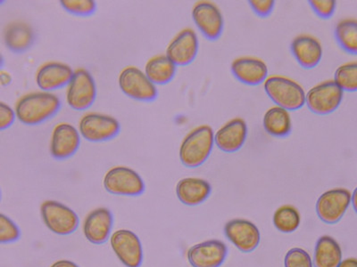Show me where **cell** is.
Masks as SVG:
<instances>
[{"label": "cell", "mask_w": 357, "mask_h": 267, "mask_svg": "<svg viewBox=\"0 0 357 267\" xmlns=\"http://www.w3.org/2000/svg\"><path fill=\"white\" fill-rule=\"evenodd\" d=\"M60 106L61 102L56 95L35 92L20 98L15 106V113L22 123L38 125L55 115Z\"/></svg>", "instance_id": "1"}, {"label": "cell", "mask_w": 357, "mask_h": 267, "mask_svg": "<svg viewBox=\"0 0 357 267\" xmlns=\"http://www.w3.org/2000/svg\"><path fill=\"white\" fill-rule=\"evenodd\" d=\"M215 143L211 127L204 125L193 129L183 139L180 147V159L184 166L197 168L208 159Z\"/></svg>", "instance_id": "2"}, {"label": "cell", "mask_w": 357, "mask_h": 267, "mask_svg": "<svg viewBox=\"0 0 357 267\" xmlns=\"http://www.w3.org/2000/svg\"><path fill=\"white\" fill-rule=\"evenodd\" d=\"M264 90L268 97L279 107L287 111L301 109L305 103L304 88L292 79L272 76L264 82Z\"/></svg>", "instance_id": "3"}, {"label": "cell", "mask_w": 357, "mask_h": 267, "mask_svg": "<svg viewBox=\"0 0 357 267\" xmlns=\"http://www.w3.org/2000/svg\"><path fill=\"white\" fill-rule=\"evenodd\" d=\"M41 217L46 227L54 234L68 235L79 225L77 214L68 207L56 200H47L40 207Z\"/></svg>", "instance_id": "4"}, {"label": "cell", "mask_w": 357, "mask_h": 267, "mask_svg": "<svg viewBox=\"0 0 357 267\" xmlns=\"http://www.w3.org/2000/svg\"><path fill=\"white\" fill-rule=\"evenodd\" d=\"M104 186L112 195L138 196L145 191V184L139 175L127 167L111 168L104 177Z\"/></svg>", "instance_id": "5"}, {"label": "cell", "mask_w": 357, "mask_h": 267, "mask_svg": "<svg viewBox=\"0 0 357 267\" xmlns=\"http://www.w3.org/2000/svg\"><path fill=\"white\" fill-rule=\"evenodd\" d=\"M343 99V90L336 82L327 81L314 86L308 91L305 102L312 113L327 115L340 106Z\"/></svg>", "instance_id": "6"}, {"label": "cell", "mask_w": 357, "mask_h": 267, "mask_svg": "<svg viewBox=\"0 0 357 267\" xmlns=\"http://www.w3.org/2000/svg\"><path fill=\"white\" fill-rule=\"evenodd\" d=\"M96 85L91 73L84 69L75 72L67 88L66 100L70 107L77 111L88 109L96 99Z\"/></svg>", "instance_id": "7"}, {"label": "cell", "mask_w": 357, "mask_h": 267, "mask_svg": "<svg viewBox=\"0 0 357 267\" xmlns=\"http://www.w3.org/2000/svg\"><path fill=\"white\" fill-rule=\"evenodd\" d=\"M120 88L124 94L139 101H153L158 97L155 86L146 73L134 66L126 67L119 76Z\"/></svg>", "instance_id": "8"}, {"label": "cell", "mask_w": 357, "mask_h": 267, "mask_svg": "<svg viewBox=\"0 0 357 267\" xmlns=\"http://www.w3.org/2000/svg\"><path fill=\"white\" fill-rule=\"evenodd\" d=\"M351 200V193L345 188L327 191L320 196L317 202L319 218L326 224H336L345 215Z\"/></svg>", "instance_id": "9"}, {"label": "cell", "mask_w": 357, "mask_h": 267, "mask_svg": "<svg viewBox=\"0 0 357 267\" xmlns=\"http://www.w3.org/2000/svg\"><path fill=\"white\" fill-rule=\"evenodd\" d=\"M79 127L82 136L91 142L107 141L120 131V124L114 118L95 113L82 117Z\"/></svg>", "instance_id": "10"}, {"label": "cell", "mask_w": 357, "mask_h": 267, "mask_svg": "<svg viewBox=\"0 0 357 267\" xmlns=\"http://www.w3.org/2000/svg\"><path fill=\"white\" fill-rule=\"evenodd\" d=\"M112 249L126 267H140L143 261L142 245L132 231L118 230L110 239Z\"/></svg>", "instance_id": "11"}, {"label": "cell", "mask_w": 357, "mask_h": 267, "mask_svg": "<svg viewBox=\"0 0 357 267\" xmlns=\"http://www.w3.org/2000/svg\"><path fill=\"white\" fill-rule=\"evenodd\" d=\"M225 234L227 239L244 253L256 250L260 243L259 229L245 219L236 218L229 221L225 225Z\"/></svg>", "instance_id": "12"}, {"label": "cell", "mask_w": 357, "mask_h": 267, "mask_svg": "<svg viewBox=\"0 0 357 267\" xmlns=\"http://www.w3.org/2000/svg\"><path fill=\"white\" fill-rule=\"evenodd\" d=\"M228 255V248L222 241L210 240L191 247L188 260L193 267H220Z\"/></svg>", "instance_id": "13"}, {"label": "cell", "mask_w": 357, "mask_h": 267, "mask_svg": "<svg viewBox=\"0 0 357 267\" xmlns=\"http://www.w3.org/2000/svg\"><path fill=\"white\" fill-rule=\"evenodd\" d=\"M194 22L204 36L218 40L223 30V18L219 8L211 2L197 3L192 10Z\"/></svg>", "instance_id": "14"}, {"label": "cell", "mask_w": 357, "mask_h": 267, "mask_svg": "<svg viewBox=\"0 0 357 267\" xmlns=\"http://www.w3.org/2000/svg\"><path fill=\"white\" fill-rule=\"evenodd\" d=\"M199 40L195 31L185 29L178 33L167 49V56L175 65H188L196 58Z\"/></svg>", "instance_id": "15"}, {"label": "cell", "mask_w": 357, "mask_h": 267, "mask_svg": "<svg viewBox=\"0 0 357 267\" xmlns=\"http://www.w3.org/2000/svg\"><path fill=\"white\" fill-rule=\"evenodd\" d=\"M79 142V132L75 127L68 123L59 124L51 138V155L59 160L71 157L77 152Z\"/></svg>", "instance_id": "16"}, {"label": "cell", "mask_w": 357, "mask_h": 267, "mask_svg": "<svg viewBox=\"0 0 357 267\" xmlns=\"http://www.w3.org/2000/svg\"><path fill=\"white\" fill-rule=\"evenodd\" d=\"M113 214L107 208L92 211L85 218L84 232L86 239L93 244H103L109 238L113 227Z\"/></svg>", "instance_id": "17"}, {"label": "cell", "mask_w": 357, "mask_h": 267, "mask_svg": "<svg viewBox=\"0 0 357 267\" xmlns=\"http://www.w3.org/2000/svg\"><path fill=\"white\" fill-rule=\"evenodd\" d=\"M247 136V124L240 118H236L216 132L215 142L220 150L231 154L240 150L245 144Z\"/></svg>", "instance_id": "18"}, {"label": "cell", "mask_w": 357, "mask_h": 267, "mask_svg": "<svg viewBox=\"0 0 357 267\" xmlns=\"http://www.w3.org/2000/svg\"><path fill=\"white\" fill-rule=\"evenodd\" d=\"M75 72L66 63L50 62L40 67L36 74L40 88L45 91L55 90L70 83Z\"/></svg>", "instance_id": "19"}, {"label": "cell", "mask_w": 357, "mask_h": 267, "mask_svg": "<svg viewBox=\"0 0 357 267\" xmlns=\"http://www.w3.org/2000/svg\"><path fill=\"white\" fill-rule=\"evenodd\" d=\"M234 77L242 83L257 86L266 81L268 75L266 63L254 57H241L231 65Z\"/></svg>", "instance_id": "20"}, {"label": "cell", "mask_w": 357, "mask_h": 267, "mask_svg": "<svg viewBox=\"0 0 357 267\" xmlns=\"http://www.w3.org/2000/svg\"><path fill=\"white\" fill-rule=\"evenodd\" d=\"M290 49L296 61L305 69L314 68L323 57L320 42L309 35H301L295 38Z\"/></svg>", "instance_id": "21"}, {"label": "cell", "mask_w": 357, "mask_h": 267, "mask_svg": "<svg viewBox=\"0 0 357 267\" xmlns=\"http://www.w3.org/2000/svg\"><path fill=\"white\" fill-rule=\"evenodd\" d=\"M212 187L201 178L188 177L178 181L176 186L178 199L185 205L201 204L211 195Z\"/></svg>", "instance_id": "22"}, {"label": "cell", "mask_w": 357, "mask_h": 267, "mask_svg": "<svg viewBox=\"0 0 357 267\" xmlns=\"http://www.w3.org/2000/svg\"><path fill=\"white\" fill-rule=\"evenodd\" d=\"M342 261V250L333 237L324 235L315 245L314 267H337Z\"/></svg>", "instance_id": "23"}, {"label": "cell", "mask_w": 357, "mask_h": 267, "mask_svg": "<svg viewBox=\"0 0 357 267\" xmlns=\"http://www.w3.org/2000/svg\"><path fill=\"white\" fill-rule=\"evenodd\" d=\"M4 39L13 52L22 53L30 49L34 42V33L30 25L24 22H13L6 28Z\"/></svg>", "instance_id": "24"}, {"label": "cell", "mask_w": 357, "mask_h": 267, "mask_svg": "<svg viewBox=\"0 0 357 267\" xmlns=\"http://www.w3.org/2000/svg\"><path fill=\"white\" fill-rule=\"evenodd\" d=\"M264 128L269 135L275 138L289 136L292 124L288 111L279 106L270 108L264 114Z\"/></svg>", "instance_id": "25"}, {"label": "cell", "mask_w": 357, "mask_h": 267, "mask_svg": "<svg viewBox=\"0 0 357 267\" xmlns=\"http://www.w3.org/2000/svg\"><path fill=\"white\" fill-rule=\"evenodd\" d=\"M145 72L153 83L167 84L174 79L176 65L167 56H158L146 63Z\"/></svg>", "instance_id": "26"}, {"label": "cell", "mask_w": 357, "mask_h": 267, "mask_svg": "<svg viewBox=\"0 0 357 267\" xmlns=\"http://www.w3.org/2000/svg\"><path fill=\"white\" fill-rule=\"evenodd\" d=\"M335 37L344 50L357 55V20L346 19L340 22L335 29Z\"/></svg>", "instance_id": "27"}, {"label": "cell", "mask_w": 357, "mask_h": 267, "mask_svg": "<svg viewBox=\"0 0 357 267\" xmlns=\"http://www.w3.org/2000/svg\"><path fill=\"white\" fill-rule=\"evenodd\" d=\"M273 225L282 233L291 234L301 225V215L294 207L289 205L280 207L274 213Z\"/></svg>", "instance_id": "28"}, {"label": "cell", "mask_w": 357, "mask_h": 267, "mask_svg": "<svg viewBox=\"0 0 357 267\" xmlns=\"http://www.w3.org/2000/svg\"><path fill=\"white\" fill-rule=\"evenodd\" d=\"M334 81L343 91H357V62L340 66L335 72Z\"/></svg>", "instance_id": "29"}, {"label": "cell", "mask_w": 357, "mask_h": 267, "mask_svg": "<svg viewBox=\"0 0 357 267\" xmlns=\"http://www.w3.org/2000/svg\"><path fill=\"white\" fill-rule=\"evenodd\" d=\"M20 235V229L17 224L4 214L0 215V243H13L17 241Z\"/></svg>", "instance_id": "30"}, {"label": "cell", "mask_w": 357, "mask_h": 267, "mask_svg": "<svg viewBox=\"0 0 357 267\" xmlns=\"http://www.w3.org/2000/svg\"><path fill=\"white\" fill-rule=\"evenodd\" d=\"M61 5L67 12L77 15H89L96 10V3L92 0H63Z\"/></svg>", "instance_id": "31"}, {"label": "cell", "mask_w": 357, "mask_h": 267, "mask_svg": "<svg viewBox=\"0 0 357 267\" xmlns=\"http://www.w3.org/2000/svg\"><path fill=\"white\" fill-rule=\"evenodd\" d=\"M285 267H312L310 255L301 248H294L285 256Z\"/></svg>", "instance_id": "32"}, {"label": "cell", "mask_w": 357, "mask_h": 267, "mask_svg": "<svg viewBox=\"0 0 357 267\" xmlns=\"http://www.w3.org/2000/svg\"><path fill=\"white\" fill-rule=\"evenodd\" d=\"M308 3L319 17L323 18H330L336 8L334 0H311Z\"/></svg>", "instance_id": "33"}, {"label": "cell", "mask_w": 357, "mask_h": 267, "mask_svg": "<svg viewBox=\"0 0 357 267\" xmlns=\"http://www.w3.org/2000/svg\"><path fill=\"white\" fill-rule=\"evenodd\" d=\"M251 8L259 17H268L272 13L274 1L273 0H252L250 1Z\"/></svg>", "instance_id": "34"}, {"label": "cell", "mask_w": 357, "mask_h": 267, "mask_svg": "<svg viewBox=\"0 0 357 267\" xmlns=\"http://www.w3.org/2000/svg\"><path fill=\"white\" fill-rule=\"evenodd\" d=\"M17 113L11 107L4 103H0V129H8L14 122Z\"/></svg>", "instance_id": "35"}, {"label": "cell", "mask_w": 357, "mask_h": 267, "mask_svg": "<svg viewBox=\"0 0 357 267\" xmlns=\"http://www.w3.org/2000/svg\"><path fill=\"white\" fill-rule=\"evenodd\" d=\"M50 267H79L76 264L69 261V260H59L54 263Z\"/></svg>", "instance_id": "36"}, {"label": "cell", "mask_w": 357, "mask_h": 267, "mask_svg": "<svg viewBox=\"0 0 357 267\" xmlns=\"http://www.w3.org/2000/svg\"><path fill=\"white\" fill-rule=\"evenodd\" d=\"M337 267H357V259L349 257V259L342 260Z\"/></svg>", "instance_id": "37"}, {"label": "cell", "mask_w": 357, "mask_h": 267, "mask_svg": "<svg viewBox=\"0 0 357 267\" xmlns=\"http://www.w3.org/2000/svg\"><path fill=\"white\" fill-rule=\"evenodd\" d=\"M11 77L8 73L2 72L1 73V82L3 85H8L10 83Z\"/></svg>", "instance_id": "38"}, {"label": "cell", "mask_w": 357, "mask_h": 267, "mask_svg": "<svg viewBox=\"0 0 357 267\" xmlns=\"http://www.w3.org/2000/svg\"><path fill=\"white\" fill-rule=\"evenodd\" d=\"M351 202L354 207V209H355V211L356 212L357 214V187L355 189V191H354Z\"/></svg>", "instance_id": "39"}]
</instances>
